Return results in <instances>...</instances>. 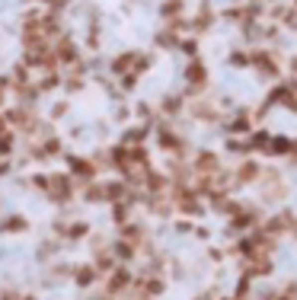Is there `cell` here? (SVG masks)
I'll use <instances>...</instances> for the list:
<instances>
[{
  "mask_svg": "<svg viewBox=\"0 0 297 300\" xmlns=\"http://www.w3.org/2000/svg\"><path fill=\"white\" fill-rule=\"evenodd\" d=\"M0 131H3V121H0Z\"/></svg>",
  "mask_w": 297,
  "mask_h": 300,
  "instance_id": "cell-1",
  "label": "cell"
}]
</instances>
